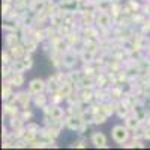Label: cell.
Wrapping results in <instances>:
<instances>
[{
	"mask_svg": "<svg viewBox=\"0 0 150 150\" xmlns=\"http://www.w3.org/2000/svg\"><path fill=\"white\" fill-rule=\"evenodd\" d=\"M128 126H120V125H117V126H114L112 128V131H111V135H112V140H114L116 143H119V144H122L123 146V143L128 140V137H129V132H128Z\"/></svg>",
	"mask_w": 150,
	"mask_h": 150,
	"instance_id": "obj_1",
	"label": "cell"
},
{
	"mask_svg": "<svg viewBox=\"0 0 150 150\" xmlns=\"http://www.w3.org/2000/svg\"><path fill=\"white\" fill-rule=\"evenodd\" d=\"M29 89L33 95H38V93H42L44 89H45V81L36 78V80H32L30 84H29Z\"/></svg>",
	"mask_w": 150,
	"mask_h": 150,
	"instance_id": "obj_2",
	"label": "cell"
},
{
	"mask_svg": "<svg viewBox=\"0 0 150 150\" xmlns=\"http://www.w3.org/2000/svg\"><path fill=\"white\" fill-rule=\"evenodd\" d=\"M92 143L96 147H107V138L102 132H96L92 135Z\"/></svg>",
	"mask_w": 150,
	"mask_h": 150,
	"instance_id": "obj_3",
	"label": "cell"
},
{
	"mask_svg": "<svg viewBox=\"0 0 150 150\" xmlns=\"http://www.w3.org/2000/svg\"><path fill=\"white\" fill-rule=\"evenodd\" d=\"M81 125H83V120L80 117H71L68 120V126L71 129H80L81 128Z\"/></svg>",
	"mask_w": 150,
	"mask_h": 150,
	"instance_id": "obj_4",
	"label": "cell"
},
{
	"mask_svg": "<svg viewBox=\"0 0 150 150\" xmlns=\"http://www.w3.org/2000/svg\"><path fill=\"white\" fill-rule=\"evenodd\" d=\"M45 104H47V98L44 96V95H39L38 93L36 96H35V105L36 107H45Z\"/></svg>",
	"mask_w": 150,
	"mask_h": 150,
	"instance_id": "obj_5",
	"label": "cell"
},
{
	"mask_svg": "<svg viewBox=\"0 0 150 150\" xmlns=\"http://www.w3.org/2000/svg\"><path fill=\"white\" fill-rule=\"evenodd\" d=\"M126 126L129 129H137V128H138V119H137V117H129L126 120Z\"/></svg>",
	"mask_w": 150,
	"mask_h": 150,
	"instance_id": "obj_6",
	"label": "cell"
},
{
	"mask_svg": "<svg viewBox=\"0 0 150 150\" xmlns=\"http://www.w3.org/2000/svg\"><path fill=\"white\" fill-rule=\"evenodd\" d=\"M12 83H14V86H21L23 84V75L15 72L14 77H12Z\"/></svg>",
	"mask_w": 150,
	"mask_h": 150,
	"instance_id": "obj_7",
	"label": "cell"
},
{
	"mask_svg": "<svg viewBox=\"0 0 150 150\" xmlns=\"http://www.w3.org/2000/svg\"><path fill=\"white\" fill-rule=\"evenodd\" d=\"M98 23L101 24V26H108V24H110V18L107 15H101L98 18Z\"/></svg>",
	"mask_w": 150,
	"mask_h": 150,
	"instance_id": "obj_8",
	"label": "cell"
},
{
	"mask_svg": "<svg viewBox=\"0 0 150 150\" xmlns=\"http://www.w3.org/2000/svg\"><path fill=\"white\" fill-rule=\"evenodd\" d=\"M144 138H147V140H150V126L144 129Z\"/></svg>",
	"mask_w": 150,
	"mask_h": 150,
	"instance_id": "obj_9",
	"label": "cell"
}]
</instances>
